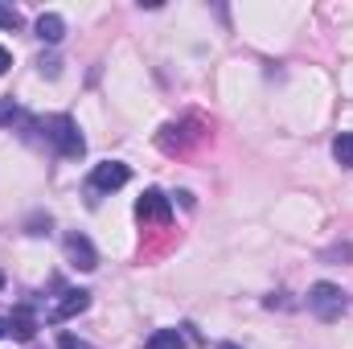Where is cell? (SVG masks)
I'll use <instances>...</instances> for the list:
<instances>
[{"label": "cell", "instance_id": "6da1fadb", "mask_svg": "<svg viewBox=\"0 0 353 349\" xmlns=\"http://www.w3.org/2000/svg\"><path fill=\"white\" fill-rule=\"evenodd\" d=\"M46 136L58 144V152L62 157H70V161H79L83 152H87V140H83V132H79V123L70 119V115H50L46 119Z\"/></svg>", "mask_w": 353, "mask_h": 349}, {"label": "cell", "instance_id": "7a4b0ae2", "mask_svg": "<svg viewBox=\"0 0 353 349\" xmlns=\"http://www.w3.org/2000/svg\"><path fill=\"white\" fill-rule=\"evenodd\" d=\"M308 308H312V317L316 321H337L341 312H345V296H341V288L337 283H312L308 288Z\"/></svg>", "mask_w": 353, "mask_h": 349}, {"label": "cell", "instance_id": "3957f363", "mask_svg": "<svg viewBox=\"0 0 353 349\" xmlns=\"http://www.w3.org/2000/svg\"><path fill=\"white\" fill-rule=\"evenodd\" d=\"M136 218H140V222H161V226H169L173 206H169V197H165L161 189H148V193L136 201Z\"/></svg>", "mask_w": 353, "mask_h": 349}, {"label": "cell", "instance_id": "277c9868", "mask_svg": "<svg viewBox=\"0 0 353 349\" xmlns=\"http://www.w3.org/2000/svg\"><path fill=\"white\" fill-rule=\"evenodd\" d=\"M128 177H132L128 165L103 161V165H94V173H90V189H119V185H128Z\"/></svg>", "mask_w": 353, "mask_h": 349}, {"label": "cell", "instance_id": "5b68a950", "mask_svg": "<svg viewBox=\"0 0 353 349\" xmlns=\"http://www.w3.org/2000/svg\"><path fill=\"white\" fill-rule=\"evenodd\" d=\"M66 251H70V259L79 263L83 271H94V267H99V255H94V247H90L87 235H66Z\"/></svg>", "mask_w": 353, "mask_h": 349}, {"label": "cell", "instance_id": "8992f818", "mask_svg": "<svg viewBox=\"0 0 353 349\" xmlns=\"http://www.w3.org/2000/svg\"><path fill=\"white\" fill-rule=\"evenodd\" d=\"M8 333H12L17 341H33V333H37V317H33L29 308H12V317H8Z\"/></svg>", "mask_w": 353, "mask_h": 349}, {"label": "cell", "instance_id": "52a82bcc", "mask_svg": "<svg viewBox=\"0 0 353 349\" xmlns=\"http://www.w3.org/2000/svg\"><path fill=\"white\" fill-rule=\"evenodd\" d=\"M90 308V292H66V300L54 308V321H70V317H79V312H87Z\"/></svg>", "mask_w": 353, "mask_h": 349}, {"label": "cell", "instance_id": "ba28073f", "mask_svg": "<svg viewBox=\"0 0 353 349\" xmlns=\"http://www.w3.org/2000/svg\"><path fill=\"white\" fill-rule=\"evenodd\" d=\"M37 37L50 41V46H58V41L66 37V21H62L58 12H41V17H37Z\"/></svg>", "mask_w": 353, "mask_h": 349}, {"label": "cell", "instance_id": "9c48e42d", "mask_svg": "<svg viewBox=\"0 0 353 349\" xmlns=\"http://www.w3.org/2000/svg\"><path fill=\"white\" fill-rule=\"evenodd\" d=\"M333 161H337L341 169H353V132H341V136L333 140Z\"/></svg>", "mask_w": 353, "mask_h": 349}, {"label": "cell", "instance_id": "30bf717a", "mask_svg": "<svg viewBox=\"0 0 353 349\" xmlns=\"http://www.w3.org/2000/svg\"><path fill=\"white\" fill-rule=\"evenodd\" d=\"M144 349H185V341H181V333L176 329H161V333H152L148 337V346Z\"/></svg>", "mask_w": 353, "mask_h": 349}, {"label": "cell", "instance_id": "8fae6325", "mask_svg": "<svg viewBox=\"0 0 353 349\" xmlns=\"http://www.w3.org/2000/svg\"><path fill=\"white\" fill-rule=\"evenodd\" d=\"M0 29L17 33V29H21V12H17V8H8V4H0Z\"/></svg>", "mask_w": 353, "mask_h": 349}, {"label": "cell", "instance_id": "7c38bea8", "mask_svg": "<svg viewBox=\"0 0 353 349\" xmlns=\"http://www.w3.org/2000/svg\"><path fill=\"white\" fill-rule=\"evenodd\" d=\"M37 66H41V74H46V79H58V66H62V62H58V58H41Z\"/></svg>", "mask_w": 353, "mask_h": 349}, {"label": "cell", "instance_id": "4fadbf2b", "mask_svg": "<svg viewBox=\"0 0 353 349\" xmlns=\"http://www.w3.org/2000/svg\"><path fill=\"white\" fill-rule=\"evenodd\" d=\"M12 115H17V103H12V99H0V128H4Z\"/></svg>", "mask_w": 353, "mask_h": 349}, {"label": "cell", "instance_id": "5bb4252c", "mask_svg": "<svg viewBox=\"0 0 353 349\" xmlns=\"http://www.w3.org/2000/svg\"><path fill=\"white\" fill-rule=\"evenodd\" d=\"M58 346H62V349H90L87 341H79V337H70V333H62V337H58Z\"/></svg>", "mask_w": 353, "mask_h": 349}, {"label": "cell", "instance_id": "9a60e30c", "mask_svg": "<svg viewBox=\"0 0 353 349\" xmlns=\"http://www.w3.org/2000/svg\"><path fill=\"white\" fill-rule=\"evenodd\" d=\"M8 66H12V58H8V50H4V46H0V74H4V70H8Z\"/></svg>", "mask_w": 353, "mask_h": 349}, {"label": "cell", "instance_id": "2e32d148", "mask_svg": "<svg viewBox=\"0 0 353 349\" xmlns=\"http://www.w3.org/2000/svg\"><path fill=\"white\" fill-rule=\"evenodd\" d=\"M218 349H239V346H234V341H222V346H218Z\"/></svg>", "mask_w": 353, "mask_h": 349}, {"label": "cell", "instance_id": "e0dca14e", "mask_svg": "<svg viewBox=\"0 0 353 349\" xmlns=\"http://www.w3.org/2000/svg\"><path fill=\"white\" fill-rule=\"evenodd\" d=\"M4 333H8V321H0V337H4Z\"/></svg>", "mask_w": 353, "mask_h": 349}, {"label": "cell", "instance_id": "ac0fdd59", "mask_svg": "<svg viewBox=\"0 0 353 349\" xmlns=\"http://www.w3.org/2000/svg\"><path fill=\"white\" fill-rule=\"evenodd\" d=\"M0 288H4V275H0Z\"/></svg>", "mask_w": 353, "mask_h": 349}]
</instances>
